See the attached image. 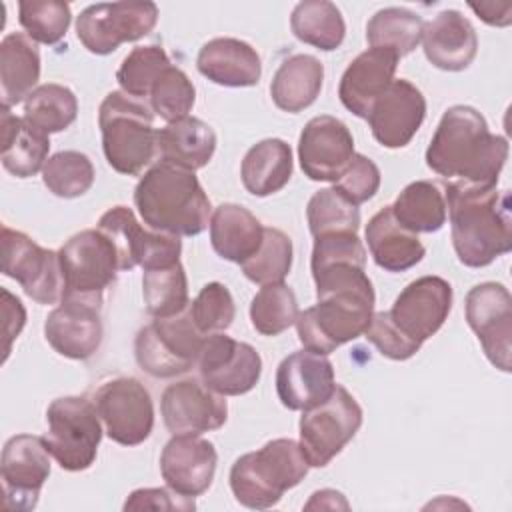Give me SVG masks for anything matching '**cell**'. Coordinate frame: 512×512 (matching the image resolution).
<instances>
[{
    "mask_svg": "<svg viewBox=\"0 0 512 512\" xmlns=\"http://www.w3.org/2000/svg\"><path fill=\"white\" fill-rule=\"evenodd\" d=\"M508 158V140L492 134L484 116L464 104L450 106L426 148V166L448 182L494 188Z\"/></svg>",
    "mask_w": 512,
    "mask_h": 512,
    "instance_id": "1",
    "label": "cell"
},
{
    "mask_svg": "<svg viewBox=\"0 0 512 512\" xmlns=\"http://www.w3.org/2000/svg\"><path fill=\"white\" fill-rule=\"evenodd\" d=\"M446 214L458 260L468 268H484L512 250L510 192L448 182Z\"/></svg>",
    "mask_w": 512,
    "mask_h": 512,
    "instance_id": "2",
    "label": "cell"
},
{
    "mask_svg": "<svg viewBox=\"0 0 512 512\" xmlns=\"http://www.w3.org/2000/svg\"><path fill=\"white\" fill-rule=\"evenodd\" d=\"M318 302L298 312L296 332L306 350L330 354L362 336L374 314V288L364 272L326 278L316 284Z\"/></svg>",
    "mask_w": 512,
    "mask_h": 512,
    "instance_id": "3",
    "label": "cell"
},
{
    "mask_svg": "<svg viewBox=\"0 0 512 512\" xmlns=\"http://www.w3.org/2000/svg\"><path fill=\"white\" fill-rule=\"evenodd\" d=\"M140 218L152 230L196 236L210 226L212 206L194 172L164 162L154 164L134 188Z\"/></svg>",
    "mask_w": 512,
    "mask_h": 512,
    "instance_id": "4",
    "label": "cell"
},
{
    "mask_svg": "<svg viewBox=\"0 0 512 512\" xmlns=\"http://www.w3.org/2000/svg\"><path fill=\"white\" fill-rule=\"evenodd\" d=\"M308 468L296 440L276 438L236 458L230 468V490L242 506L266 510L276 506L286 490L298 486Z\"/></svg>",
    "mask_w": 512,
    "mask_h": 512,
    "instance_id": "5",
    "label": "cell"
},
{
    "mask_svg": "<svg viewBox=\"0 0 512 512\" xmlns=\"http://www.w3.org/2000/svg\"><path fill=\"white\" fill-rule=\"evenodd\" d=\"M148 104L120 90L106 94L98 110L102 150L112 170L138 176L158 154V128Z\"/></svg>",
    "mask_w": 512,
    "mask_h": 512,
    "instance_id": "6",
    "label": "cell"
},
{
    "mask_svg": "<svg viewBox=\"0 0 512 512\" xmlns=\"http://www.w3.org/2000/svg\"><path fill=\"white\" fill-rule=\"evenodd\" d=\"M48 432L42 436L62 470L80 472L92 466L102 440L96 404L82 396H62L46 410Z\"/></svg>",
    "mask_w": 512,
    "mask_h": 512,
    "instance_id": "7",
    "label": "cell"
},
{
    "mask_svg": "<svg viewBox=\"0 0 512 512\" xmlns=\"http://www.w3.org/2000/svg\"><path fill=\"white\" fill-rule=\"evenodd\" d=\"M64 298L102 304L104 290L116 280L120 258L114 242L100 228L74 234L60 250Z\"/></svg>",
    "mask_w": 512,
    "mask_h": 512,
    "instance_id": "8",
    "label": "cell"
},
{
    "mask_svg": "<svg viewBox=\"0 0 512 512\" xmlns=\"http://www.w3.org/2000/svg\"><path fill=\"white\" fill-rule=\"evenodd\" d=\"M206 336L194 326L188 310L170 318H154L138 330L134 356L154 378H174L198 364Z\"/></svg>",
    "mask_w": 512,
    "mask_h": 512,
    "instance_id": "9",
    "label": "cell"
},
{
    "mask_svg": "<svg viewBox=\"0 0 512 512\" xmlns=\"http://www.w3.org/2000/svg\"><path fill=\"white\" fill-rule=\"evenodd\" d=\"M362 426V408L356 398L340 384L334 394L302 412L300 448L310 468H324L342 452Z\"/></svg>",
    "mask_w": 512,
    "mask_h": 512,
    "instance_id": "10",
    "label": "cell"
},
{
    "mask_svg": "<svg viewBox=\"0 0 512 512\" xmlns=\"http://www.w3.org/2000/svg\"><path fill=\"white\" fill-rule=\"evenodd\" d=\"M158 22L154 2H100L84 8L76 18V36L98 56L112 54L124 42L150 34Z\"/></svg>",
    "mask_w": 512,
    "mask_h": 512,
    "instance_id": "11",
    "label": "cell"
},
{
    "mask_svg": "<svg viewBox=\"0 0 512 512\" xmlns=\"http://www.w3.org/2000/svg\"><path fill=\"white\" fill-rule=\"evenodd\" d=\"M2 272L38 304H56L64 296L58 252L42 248L24 232L8 226H2Z\"/></svg>",
    "mask_w": 512,
    "mask_h": 512,
    "instance_id": "12",
    "label": "cell"
},
{
    "mask_svg": "<svg viewBox=\"0 0 512 512\" xmlns=\"http://www.w3.org/2000/svg\"><path fill=\"white\" fill-rule=\"evenodd\" d=\"M98 228L114 242L120 270H132L134 266L150 270L180 262V236L144 228L128 206L106 210L98 220Z\"/></svg>",
    "mask_w": 512,
    "mask_h": 512,
    "instance_id": "13",
    "label": "cell"
},
{
    "mask_svg": "<svg viewBox=\"0 0 512 512\" xmlns=\"http://www.w3.org/2000/svg\"><path fill=\"white\" fill-rule=\"evenodd\" d=\"M94 404L110 440L122 446H138L150 438L154 428V404L150 392L136 378H114L104 382Z\"/></svg>",
    "mask_w": 512,
    "mask_h": 512,
    "instance_id": "14",
    "label": "cell"
},
{
    "mask_svg": "<svg viewBox=\"0 0 512 512\" xmlns=\"http://www.w3.org/2000/svg\"><path fill=\"white\" fill-rule=\"evenodd\" d=\"M466 322L486 358L502 372L512 370V296L500 282L476 284L466 294Z\"/></svg>",
    "mask_w": 512,
    "mask_h": 512,
    "instance_id": "15",
    "label": "cell"
},
{
    "mask_svg": "<svg viewBox=\"0 0 512 512\" xmlns=\"http://www.w3.org/2000/svg\"><path fill=\"white\" fill-rule=\"evenodd\" d=\"M200 380L222 396L250 392L262 374V358L254 346L222 332L206 336L198 356Z\"/></svg>",
    "mask_w": 512,
    "mask_h": 512,
    "instance_id": "16",
    "label": "cell"
},
{
    "mask_svg": "<svg viewBox=\"0 0 512 512\" xmlns=\"http://www.w3.org/2000/svg\"><path fill=\"white\" fill-rule=\"evenodd\" d=\"M4 506L8 510H32L50 476V450L40 436L16 434L2 448L0 460Z\"/></svg>",
    "mask_w": 512,
    "mask_h": 512,
    "instance_id": "17",
    "label": "cell"
},
{
    "mask_svg": "<svg viewBox=\"0 0 512 512\" xmlns=\"http://www.w3.org/2000/svg\"><path fill=\"white\" fill-rule=\"evenodd\" d=\"M160 412L172 436H200L226 424L228 404L204 382L186 378L162 392Z\"/></svg>",
    "mask_w": 512,
    "mask_h": 512,
    "instance_id": "18",
    "label": "cell"
},
{
    "mask_svg": "<svg viewBox=\"0 0 512 512\" xmlns=\"http://www.w3.org/2000/svg\"><path fill=\"white\" fill-rule=\"evenodd\" d=\"M452 310V286L440 276L410 282L388 310L394 326L410 340L424 344L446 322Z\"/></svg>",
    "mask_w": 512,
    "mask_h": 512,
    "instance_id": "19",
    "label": "cell"
},
{
    "mask_svg": "<svg viewBox=\"0 0 512 512\" xmlns=\"http://www.w3.org/2000/svg\"><path fill=\"white\" fill-rule=\"evenodd\" d=\"M354 154L352 132L336 116H314L300 132V168L314 182H336Z\"/></svg>",
    "mask_w": 512,
    "mask_h": 512,
    "instance_id": "20",
    "label": "cell"
},
{
    "mask_svg": "<svg viewBox=\"0 0 512 512\" xmlns=\"http://www.w3.org/2000/svg\"><path fill=\"white\" fill-rule=\"evenodd\" d=\"M426 118V98L410 80L398 78L378 96L368 114L372 136L384 148H404Z\"/></svg>",
    "mask_w": 512,
    "mask_h": 512,
    "instance_id": "21",
    "label": "cell"
},
{
    "mask_svg": "<svg viewBox=\"0 0 512 512\" xmlns=\"http://www.w3.org/2000/svg\"><path fill=\"white\" fill-rule=\"evenodd\" d=\"M336 390L334 366L326 354L298 350L276 370V394L288 410H310L326 402Z\"/></svg>",
    "mask_w": 512,
    "mask_h": 512,
    "instance_id": "22",
    "label": "cell"
},
{
    "mask_svg": "<svg viewBox=\"0 0 512 512\" xmlns=\"http://www.w3.org/2000/svg\"><path fill=\"white\" fill-rule=\"evenodd\" d=\"M216 464L214 444L200 436H172L160 454V474L166 486L190 498L212 486Z\"/></svg>",
    "mask_w": 512,
    "mask_h": 512,
    "instance_id": "23",
    "label": "cell"
},
{
    "mask_svg": "<svg viewBox=\"0 0 512 512\" xmlns=\"http://www.w3.org/2000/svg\"><path fill=\"white\" fill-rule=\"evenodd\" d=\"M44 338L60 356L90 358L102 342L100 306L74 298L60 300L44 322Z\"/></svg>",
    "mask_w": 512,
    "mask_h": 512,
    "instance_id": "24",
    "label": "cell"
},
{
    "mask_svg": "<svg viewBox=\"0 0 512 512\" xmlns=\"http://www.w3.org/2000/svg\"><path fill=\"white\" fill-rule=\"evenodd\" d=\"M398 60V54L384 48H368L358 54L340 78L338 96L344 108L366 120L372 104L394 80Z\"/></svg>",
    "mask_w": 512,
    "mask_h": 512,
    "instance_id": "25",
    "label": "cell"
},
{
    "mask_svg": "<svg viewBox=\"0 0 512 512\" xmlns=\"http://www.w3.org/2000/svg\"><path fill=\"white\" fill-rule=\"evenodd\" d=\"M422 48L428 62L446 72L466 70L478 52V36L458 10H442L422 28Z\"/></svg>",
    "mask_w": 512,
    "mask_h": 512,
    "instance_id": "26",
    "label": "cell"
},
{
    "mask_svg": "<svg viewBox=\"0 0 512 512\" xmlns=\"http://www.w3.org/2000/svg\"><path fill=\"white\" fill-rule=\"evenodd\" d=\"M196 66L210 82L228 88L256 86L262 76L258 52L238 38L208 40L198 52Z\"/></svg>",
    "mask_w": 512,
    "mask_h": 512,
    "instance_id": "27",
    "label": "cell"
},
{
    "mask_svg": "<svg viewBox=\"0 0 512 512\" xmlns=\"http://www.w3.org/2000/svg\"><path fill=\"white\" fill-rule=\"evenodd\" d=\"M366 244L374 262L386 272H404L416 266L426 254L418 234L406 230L394 218L390 206L380 208L368 220Z\"/></svg>",
    "mask_w": 512,
    "mask_h": 512,
    "instance_id": "28",
    "label": "cell"
},
{
    "mask_svg": "<svg viewBox=\"0 0 512 512\" xmlns=\"http://www.w3.org/2000/svg\"><path fill=\"white\" fill-rule=\"evenodd\" d=\"M214 150L216 132L200 118L184 116L158 130V156L164 164L194 172L212 160Z\"/></svg>",
    "mask_w": 512,
    "mask_h": 512,
    "instance_id": "29",
    "label": "cell"
},
{
    "mask_svg": "<svg viewBox=\"0 0 512 512\" xmlns=\"http://www.w3.org/2000/svg\"><path fill=\"white\" fill-rule=\"evenodd\" d=\"M262 236L260 220L240 204H220L210 216V242L224 260L246 262L260 248Z\"/></svg>",
    "mask_w": 512,
    "mask_h": 512,
    "instance_id": "30",
    "label": "cell"
},
{
    "mask_svg": "<svg viewBox=\"0 0 512 512\" xmlns=\"http://www.w3.org/2000/svg\"><path fill=\"white\" fill-rule=\"evenodd\" d=\"M40 78V52L22 32H10L0 42V96L12 108L26 100Z\"/></svg>",
    "mask_w": 512,
    "mask_h": 512,
    "instance_id": "31",
    "label": "cell"
},
{
    "mask_svg": "<svg viewBox=\"0 0 512 512\" xmlns=\"http://www.w3.org/2000/svg\"><path fill=\"white\" fill-rule=\"evenodd\" d=\"M0 132L4 170L16 178H30L44 168L50 150L48 134L14 116L4 106L0 112Z\"/></svg>",
    "mask_w": 512,
    "mask_h": 512,
    "instance_id": "32",
    "label": "cell"
},
{
    "mask_svg": "<svg viewBox=\"0 0 512 512\" xmlns=\"http://www.w3.org/2000/svg\"><path fill=\"white\" fill-rule=\"evenodd\" d=\"M322 82L324 66L316 56L292 54L278 66L270 82V96L280 110L298 114L316 102Z\"/></svg>",
    "mask_w": 512,
    "mask_h": 512,
    "instance_id": "33",
    "label": "cell"
},
{
    "mask_svg": "<svg viewBox=\"0 0 512 512\" xmlns=\"http://www.w3.org/2000/svg\"><path fill=\"white\" fill-rule=\"evenodd\" d=\"M292 176V148L280 138L256 142L242 160L240 178L244 188L254 196L280 192Z\"/></svg>",
    "mask_w": 512,
    "mask_h": 512,
    "instance_id": "34",
    "label": "cell"
},
{
    "mask_svg": "<svg viewBox=\"0 0 512 512\" xmlns=\"http://www.w3.org/2000/svg\"><path fill=\"white\" fill-rule=\"evenodd\" d=\"M394 218L410 232L430 234L446 224V198L442 188L430 180L410 182L390 206Z\"/></svg>",
    "mask_w": 512,
    "mask_h": 512,
    "instance_id": "35",
    "label": "cell"
},
{
    "mask_svg": "<svg viewBox=\"0 0 512 512\" xmlns=\"http://www.w3.org/2000/svg\"><path fill=\"white\" fill-rule=\"evenodd\" d=\"M292 34L324 52L336 50L346 36V24L336 4L326 0L298 2L290 16Z\"/></svg>",
    "mask_w": 512,
    "mask_h": 512,
    "instance_id": "36",
    "label": "cell"
},
{
    "mask_svg": "<svg viewBox=\"0 0 512 512\" xmlns=\"http://www.w3.org/2000/svg\"><path fill=\"white\" fill-rule=\"evenodd\" d=\"M424 20L408 8H382L366 24V40L370 48H384L398 54H410L422 38Z\"/></svg>",
    "mask_w": 512,
    "mask_h": 512,
    "instance_id": "37",
    "label": "cell"
},
{
    "mask_svg": "<svg viewBox=\"0 0 512 512\" xmlns=\"http://www.w3.org/2000/svg\"><path fill=\"white\" fill-rule=\"evenodd\" d=\"M78 114V100L68 86L40 84L24 100V120L44 134L66 130Z\"/></svg>",
    "mask_w": 512,
    "mask_h": 512,
    "instance_id": "38",
    "label": "cell"
},
{
    "mask_svg": "<svg viewBox=\"0 0 512 512\" xmlns=\"http://www.w3.org/2000/svg\"><path fill=\"white\" fill-rule=\"evenodd\" d=\"M142 296L146 312L154 318H170L182 314L188 302V278L180 262L144 270Z\"/></svg>",
    "mask_w": 512,
    "mask_h": 512,
    "instance_id": "39",
    "label": "cell"
},
{
    "mask_svg": "<svg viewBox=\"0 0 512 512\" xmlns=\"http://www.w3.org/2000/svg\"><path fill=\"white\" fill-rule=\"evenodd\" d=\"M298 318V302L284 282L262 286L250 302V322L264 336H278Z\"/></svg>",
    "mask_w": 512,
    "mask_h": 512,
    "instance_id": "40",
    "label": "cell"
},
{
    "mask_svg": "<svg viewBox=\"0 0 512 512\" xmlns=\"http://www.w3.org/2000/svg\"><path fill=\"white\" fill-rule=\"evenodd\" d=\"M42 182L58 198H78L92 188L94 166L86 154L62 150L46 160Z\"/></svg>",
    "mask_w": 512,
    "mask_h": 512,
    "instance_id": "41",
    "label": "cell"
},
{
    "mask_svg": "<svg viewBox=\"0 0 512 512\" xmlns=\"http://www.w3.org/2000/svg\"><path fill=\"white\" fill-rule=\"evenodd\" d=\"M292 252V240L282 230L264 226L260 248L240 268L248 280L260 286L284 282L292 268Z\"/></svg>",
    "mask_w": 512,
    "mask_h": 512,
    "instance_id": "42",
    "label": "cell"
},
{
    "mask_svg": "<svg viewBox=\"0 0 512 512\" xmlns=\"http://www.w3.org/2000/svg\"><path fill=\"white\" fill-rule=\"evenodd\" d=\"M310 234L324 236L334 232H356L360 228V210L346 200L334 186L318 190L306 206Z\"/></svg>",
    "mask_w": 512,
    "mask_h": 512,
    "instance_id": "43",
    "label": "cell"
},
{
    "mask_svg": "<svg viewBox=\"0 0 512 512\" xmlns=\"http://www.w3.org/2000/svg\"><path fill=\"white\" fill-rule=\"evenodd\" d=\"M170 64L172 62L164 52V48L156 44L136 46L124 56L120 68L116 70V80L124 94L144 100L150 96V90L158 80V76Z\"/></svg>",
    "mask_w": 512,
    "mask_h": 512,
    "instance_id": "44",
    "label": "cell"
},
{
    "mask_svg": "<svg viewBox=\"0 0 512 512\" xmlns=\"http://www.w3.org/2000/svg\"><path fill=\"white\" fill-rule=\"evenodd\" d=\"M70 6L58 0H22L18 2V22L34 42L54 46L70 26Z\"/></svg>",
    "mask_w": 512,
    "mask_h": 512,
    "instance_id": "45",
    "label": "cell"
},
{
    "mask_svg": "<svg viewBox=\"0 0 512 512\" xmlns=\"http://www.w3.org/2000/svg\"><path fill=\"white\" fill-rule=\"evenodd\" d=\"M148 100L156 116L174 122L188 116L196 102V90L186 72L170 64L154 82Z\"/></svg>",
    "mask_w": 512,
    "mask_h": 512,
    "instance_id": "46",
    "label": "cell"
},
{
    "mask_svg": "<svg viewBox=\"0 0 512 512\" xmlns=\"http://www.w3.org/2000/svg\"><path fill=\"white\" fill-rule=\"evenodd\" d=\"M188 314L204 336L224 332L232 326L236 316L234 298L222 282H208L188 306Z\"/></svg>",
    "mask_w": 512,
    "mask_h": 512,
    "instance_id": "47",
    "label": "cell"
},
{
    "mask_svg": "<svg viewBox=\"0 0 512 512\" xmlns=\"http://www.w3.org/2000/svg\"><path fill=\"white\" fill-rule=\"evenodd\" d=\"M380 168L364 154H354L342 176L334 182V188L352 204L368 202L380 188Z\"/></svg>",
    "mask_w": 512,
    "mask_h": 512,
    "instance_id": "48",
    "label": "cell"
},
{
    "mask_svg": "<svg viewBox=\"0 0 512 512\" xmlns=\"http://www.w3.org/2000/svg\"><path fill=\"white\" fill-rule=\"evenodd\" d=\"M364 336L368 338V342H372L382 356L390 358V360H408L412 358L422 344L410 340L408 336H404L386 312H376L372 314V320L364 332Z\"/></svg>",
    "mask_w": 512,
    "mask_h": 512,
    "instance_id": "49",
    "label": "cell"
},
{
    "mask_svg": "<svg viewBox=\"0 0 512 512\" xmlns=\"http://www.w3.org/2000/svg\"><path fill=\"white\" fill-rule=\"evenodd\" d=\"M194 498L176 494L170 488H140L134 490L126 502L124 510H194Z\"/></svg>",
    "mask_w": 512,
    "mask_h": 512,
    "instance_id": "50",
    "label": "cell"
},
{
    "mask_svg": "<svg viewBox=\"0 0 512 512\" xmlns=\"http://www.w3.org/2000/svg\"><path fill=\"white\" fill-rule=\"evenodd\" d=\"M2 314L6 318L4 322V362L10 354V346L14 342V338H18V334L22 332L24 324H26V310L22 306V302L12 296L6 288H2Z\"/></svg>",
    "mask_w": 512,
    "mask_h": 512,
    "instance_id": "51",
    "label": "cell"
},
{
    "mask_svg": "<svg viewBox=\"0 0 512 512\" xmlns=\"http://www.w3.org/2000/svg\"><path fill=\"white\" fill-rule=\"evenodd\" d=\"M468 6L490 26H508L512 22V4L510 2H468Z\"/></svg>",
    "mask_w": 512,
    "mask_h": 512,
    "instance_id": "52",
    "label": "cell"
},
{
    "mask_svg": "<svg viewBox=\"0 0 512 512\" xmlns=\"http://www.w3.org/2000/svg\"><path fill=\"white\" fill-rule=\"evenodd\" d=\"M312 508H348V502L344 500V496L336 490H318L312 494V500L306 504V510Z\"/></svg>",
    "mask_w": 512,
    "mask_h": 512,
    "instance_id": "53",
    "label": "cell"
}]
</instances>
